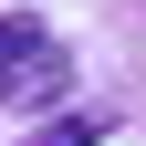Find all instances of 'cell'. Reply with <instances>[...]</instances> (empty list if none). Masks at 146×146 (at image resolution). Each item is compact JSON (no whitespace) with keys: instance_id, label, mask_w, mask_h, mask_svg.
Returning <instances> with one entry per match:
<instances>
[{"instance_id":"1","label":"cell","mask_w":146,"mask_h":146,"mask_svg":"<svg viewBox=\"0 0 146 146\" xmlns=\"http://www.w3.org/2000/svg\"><path fill=\"white\" fill-rule=\"evenodd\" d=\"M73 94V52L42 21H0V104H63Z\"/></svg>"},{"instance_id":"2","label":"cell","mask_w":146,"mask_h":146,"mask_svg":"<svg viewBox=\"0 0 146 146\" xmlns=\"http://www.w3.org/2000/svg\"><path fill=\"white\" fill-rule=\"evenodd\" d=\"M31 146H104V115H52Z\"/></svg>"}]
</instances>
